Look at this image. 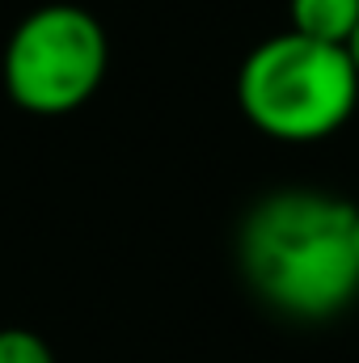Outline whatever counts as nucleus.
<instances>
[{
  "label": "nucleus",
  "mask_w": 359,
  "mask_h": 363,
  "mask_svg": "<svg viewBox=\"0 0 359 363\" xmlns=\"http://www.w3.org/2000/svg\"><path fill=\"white\" fill-rule=\"evenodd\" d=\"M355 211L326 190H275L241 224L237 258L254 296L283 317L326 321L359 296Z\"/></svg>",
  "instance_id": "f257e3e1"
},
{
  "label": "nucleus",
  "mask_w": 359,
  "mask_h": 363,
  "mask_svg": "<svg viewBox=\"0 0 359 363\" xmlns=\"http://www.w3.org/2000/svg\"><path fill=\"white\" fill-rule=\"evenodd\" d=\"M237 106L270 140L317 144L347 127L359 106V72L347 47L296 30L258 43L237 72Z\"/></svg>",
  "instance_id": "f03ea898"
},
{
  "label": "nucleus",
  "mask_w": 359,
  "mask_h": 363,
  "mask_svg": "<svg viewBox=\"0 0 359 363\" xmlns=\"http://www.w3.org/2000/svg\"><path fill=\"white\" fill-rule=\"evenodd\" d=\"M110 68V38L81 4H43L17 21L4 43L0 77L13 106L26 114H72L101 89Z\"/></svg>",
  "instance_id": "7ed1b4c3"
},
{
  "label": "nucleus",
  "mask_w": 359,
  "mask_h": 363,
  "mask_svg": "<svg viewBox=\"0 0 359 363\" xmlns=\"http://www.w3.org/2000/svg\"><path fill=\"white\" fill-rule=\"evenodd\" d=\"M287 21L304 38L347 47L359 26V0H287Z\"/></svg>",
  "instance_id": "20e7f679"
},
{
  "label": "nucleus",
  "mask_w": 359,
  "mask_h": 363,
  "mask_svg": "<svg viewBox=\"0 0 359 363\" xmlns=\"http://www.w3.org/2000/svg\"><path fill=\"white\" fill-rule=\"evenodd\" d=\"M0 363H55V355L34 330L9 325V330H0Z\"/></svg>",
  "instance_id": "39448f33"
},
{
  "label": "nucleus",
  "mask_w": 359,
  "mask_h": 363,
  "mask_svg": "<svg viewBox=\"0 0 359 363\" xmlns=\"http://www.w3.org/2000/svg\"><path fill=\"white\" fill-rule=\"evenodd\" d=\"M347 55H351V64H355V72H359V26H355V34H351V43H347Z\"/></svg>",
  "instance_id": "423d86ee"
},
{
  "label": "nucleus",
  "mask_w": 359,
  "mask_h": 363,
  "mask_svg": "<svg viewBox=\"0 0 359 363\" xmlns=\"http://www.w3.org/2000/svg\"><path fill=\"white\" fill-rule=\"evenodd\" d=\"M355 254H359V211H355Z\"/></svg>",
  "instance_id": "0eeeda50"
}]
</instances>
